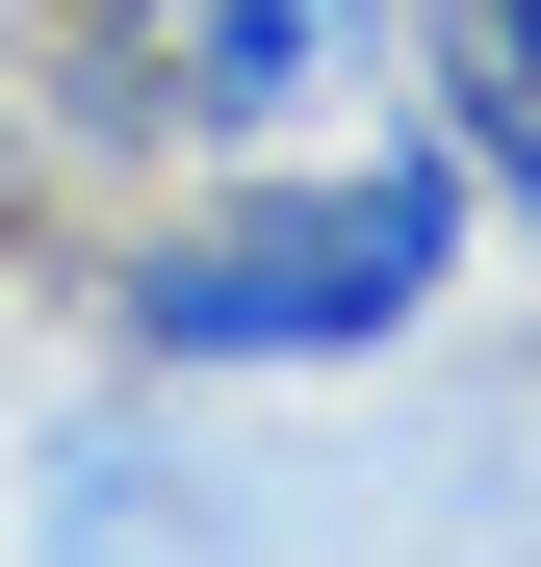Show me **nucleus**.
<instances>
[{"mask_svg":"<svg viewBox=\"0 0 541 567\" xmlns=\"http://www.w3.org/2000/svg\"><path fill=\"white\" fill-rule=\"evenodd\" d=\"M335 78H361V0H77L52 104L104 155H284L335 130Z\"/></svg>","mask_w":541,"mask_h":567,"instance_id":"2","label":"nucleus"},{"mask_svg":"<svg viewBox=\"0 0 541 567\" xmlns=\"http://www.w3.org/2000/svg\"><path fill=\"white\" fill-rule=\"evenodd\" d=\"M438 258H465V155L387 130V155H284L258 207L155 233L129 258V361H361L438 310Z\"/></svg>","mask_w":541,"mask_h":567,"instance_id":"1","label":"nucleus"},{"mask_svg":"<svg viewBox=\"0 0 541 567\" xmlns=\"http://www.w3.org/2000/svg\"><path fill=\"white\" fill-rule=\"evenodd\" d=\"M413 52H438V155L541 233V0H413Z\"/></svg>","mask_w":541,"mask_h":567,"instance_id":"3","label":"nucleus"}]
</instances>
